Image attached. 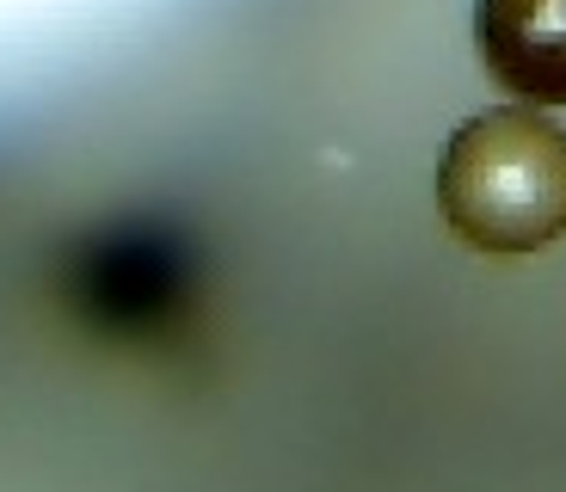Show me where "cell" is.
Listing matches in <instances>:
<instances>
[{"mask_svg":"<svg viewBox=\"0 0 566 492\" xmlns=\"http://www.w3.org/2000/svg\"><path fill=\"white\" fill-rule=\"evenodd\" d=\"M438 210L474 253H542L566 234V129L530 105L468 117L443 148Z\"/></svg>","mask_w":566,"mask_h":492,"instance_id":"1","label":"cell"},{"mask_svg":"<svg viewBox=\"0 0 566 492\" xmlns=\"http://www.w3.org/2000/svg\"><path fill=\"white\" fill-rule=\"evenodd\" d=\"M474 50L530 112L566 105V0H474Z\"/></svg>","mask_w":566,"mask_h":492,"instance_id":"2","label":"cell"}]
</instances>
